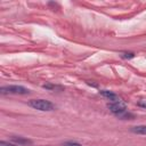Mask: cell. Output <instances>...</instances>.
Instances as JSON below:
<instances>
[{
  "label": "cell",
  "mask_w": 146,
  "mask_h": 146,
  "mask_svg": "<svg viewBox=\"0 0 146 146\" xmlns=\"http://www.w3.org/2000/svg\"><path fill=\"white\" fill-rule=\"evenodd\" d=\"M131 131L133 133H138V135H146V125H136L131 128Z\"/></svg>",
  "instance_id": "cell-6"
},
{
  "label": "cell",
  "mask_w": 146,
  "mask_h": 146,
  "mask_svg": "<svg viewBox=\"0 0 146 146\" xmlns=\"http://www.w3.org/2000/svg\"><path fill=\"white\" fill-rule=\"evenodd\" d=\"M139 106H143V107H146V103H138Z\"/></svg>",
  "instance_id": "cell-12"
},
{
  "label": "cell",
  "mask_w": 146,
  "mask_h": 146,
  "mask_svg": "<svg viewBox=\"0 0 146 146\" xmlns=\"http://www.w3.org/2000/svg\"><path fill=\"white\" fill-rule=\"evenodd\" d=\"M42 88L44 89H49V90H63L64 88L60 87V86H57V84H51V83H46L42 86Z\"/></svg>",
  "instance_id": "cell-7"
},
{
  "label": "cell",
  "mask_w": 146,
  "mask_h": 146,
  "mask_svg": "<svg viewBox=\"0 0 146 146\" xmlns=\"http://www.w3.org/2000/svg\"><path fill=\"white\" fill-rule=\"evenodd\" d=\"M63 146H82V145L76 141H66L63 144Z\"/></svg>",
  "instance_id": "cell-9"
},
{
  "label": "cell",
  "mask_w": 146,
  "mask_h": 146,
  "mask_svg": "<svg viewBox=\"0 0 146 146\" xmlns=\"http://www.w3.org/2000/svg\"><path fill=\"white\" fill-rule=\"evenodd\" d=\"M133 56H135L133 52H127V51H125V52H122V57H123V58H128V59H129V58H132Z\"/></svg>",
  "instance_id": "cell-10"
},
{
  "label": "cell",
  "mask_w": 146,
  "mask_h": 146,
  "mask_svg": "<svg viewBox=\"0 0 146 146\" xmlns=\"http://www.w3.org/2000/svg\"><path fill=\"white\" fill-rule=\"evenodd\" d=\"M0 146H16L14 143H9V141H5V140H1L0 141Z\"/></svg>",
  "instance_id": "cell-11"
},
{
  "label": "cell",
  "mask_w": 146,
  "mask_h": 146,
  "mask_svg": "<svg viewBox=\"0 0 146 146\" xmlns=\"http://www.w3.org/2000/svg\"><path fill=\"white\" fill-rule=\"evenodd\" d=\"M117 117L119 119H121V120H132L135 116H133V114L132 113H130V112H124V113H122V114H120V115H117Z\"/></svg>",
  "instance_id": "cell-8"
},
{
  "label": "cell",
  "mask_w": 146,
  "mask_h": 146,
  "mask_svg": "<svg viewBox=\"0 0 146 146\" xmlns=\"http://www.w3.org/2000/svg\"><path fill=\"white\" fill-rule=\"evenodd\" d=\"M0 92L2 95H29L31 91L22 86H6L0 88Z\"/></svg>",
  "instance_id": "cell-2"
},
{
  "label": "cell",
  "mask_w": 146,
  "mask_h": 146,
  "mask_svg": "<svg viewBox=\"0 0 146 146\" xmlns=\"http://www.w3.org/2000/svg\"><path fill=\"white\" fill-rule=\"evenodd\" d=\"M10 140L15 145H19V146H25V145H31L32 144L31 139H27V138H24V137H21V136H13V137H10Z\"/></svg>",
  "instance_id": "cell-4"
},
{
  "label": "cell",
  "mask_w": 146,
  "mask_h": 146,
  "mask_svg": "<svg viewBox=\"0 0 146 146\" xmlns=\"http://www.w3.org/2000/svg\"><path fill=\"white\" fill-rule=\"evenodd\" d=\"M107 108L114 114V115H120L124 112H127V106L120 100V102H110L107 104Z\"/></svg>",
  "instance_id": "cell-3"
},
{
  "label": "cell",
  "mask_w": 146,
  "mask_h": 146,
  "mask_svg": "<svg viewBox=\"0 0 146 146\" xmlns=\"http://www.w3.org/2000/svg\"><path fill=\"white\" fill-rule=\"evenodd\" d=\"M29 105L31 107H33L34 110L42 111V112H49V111L55 110L54 104L49 100H46V99H32L29 102Z\"/></svg>",
  "instance_id": "cell-1"
},
{
  "label": "cell",
  "mask_w": 146,
  "mask_h": 146,
  "mask_svg": "<svg viewBox=\"0 0 146 146\" xmlns=\"http://www.w3.org/2000/svg\"><path fill=\"white\" fill-rule=\"evenodd\" d=\"M99 94H100L104 98L108 99L110 102H120V97H119L116 94H114L113 91H110V90H100Z\"/></svg>",
  "instance_id": "cell-5"
}]
</instances>
